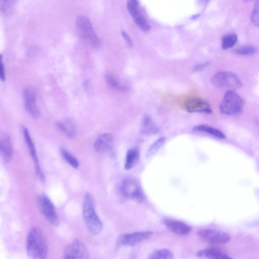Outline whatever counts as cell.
Instances as JSON below:
<instances>
[{
  "mask_svg": "<svg viewBox=\"0 0 259 259\" xmlns=\"http://www.w3.org/2000/svg\"><path fill=\"white\" fill-rule=\"evenodd\" d=\"M82 210L83 219L89 232L93 235H98L102 230L103 224L96 213L94 198L89 193L84 196Z\"/></svg>",
  "mask_w": 259,
  "mask_h": 259,
  "instance_id": "1",
  "label": "cell"
},
{
  "mask_svg": "<svg viewBox=\"0 0 259 259\" xmlns=\"http://www.w3.org/2000/svg\"><path fill=\"white\" fill-rule=\"evenodd\" d=\"M27 250L32 258L43 259L47 257L48 247L42 231L38 227L32 228L27 242Z\"/></svg>",
  "mask_w": 259,
  "mask_h": 259,
  "instance_id": "2",
  "label": "cell"
},
{
  "mask_svg": "<svg viewBox=\"0 0 259 259\" xmlns=\"http://www.w3.org/2000/svg\"><path fill=\"white\" fill-rule=\"evenodd\" d=\"M120 191L126 199L138 203H142L145 200V194L139 181L136 178L128 177L123 180Z\"/></svg>",
  "mask_w": 259,
  "mask_h": 259,
  "instance_id": "3",
  "label": "cell"
},
{
  "mask_svg": "<svg viewBox=\"0 0 259 259\" xmlns=\"http://www.w3.org/2000/svg\"><path fill=\"white\" fill-rule=\"evenodd\" d=\"M76 27L80 36L87 44L95 48L100 46V41L87 17L79 16L76 20Z\"/></svg>",
  "mask_w": 259,
  "mask_h": 259,
  "instance_id": "4",
  "label": "cell"
},
{
  "mask_svg": "<svg viewBox=\"0 0 259 259\" xmlns=\"http://www.w3.org/2000/svg\"><path fill=\"white\" fill-rule=\"evenodd\" d=\"M244 105L242 98L233 91H227L220 105L221 112L225 114L234 115L240 113Z\"/></svg>",
  "mask_w": 259,
  "mask_h": 259,
  "instance_id": "5",
  "label": "cell"
},
{
  "mask_svg": "<svg viewBox=\"0 0 259 259\" xmlns=\"http://www.w3.org/2000/svg\"><path fill=\"white\" fill-rule=\"evenodd\" d=\"M212 83L216 87L230 89H237L242 86L239 78L229 72L217 73L213 77Z\"/></svg>",
  "mask_w": 259,
  "mask_h": 259,
  "instance_id": "6",
  "label": "cell"
},
{
  "mask_svg": "<svg viewBox=\"0 0 259 259\" xmlns=\"http://www.w3.org/2000/svg\"><path fill=\"white\" fill-rule=\"evenodd\" d=\"M38 202L41 212L47 221L51 225L58 226L59 220L55 206L46 194H40Z\"/></svg>",
  "mask_w": 259,
  "mask_h": 259,
  "instance_id": "7",
  "label": "cell"
},
{
  "mask_svg": "<svg viewBox=\"0 0 259 259\" xmlns=\"http://www.w3.org/2000/svg\"><path fill=\"white\" fill-rule=\"evenodd\" d=\"M198 235L203 240L216 244H225L230 239L228 233L214 229L201 230L198 232Z\"/></svg>",
  "mask_w": 259,
  "mask_h": 259,
  "instance_id": "8",
  "label": "cell"
},
{
  "mask_svg": "<svg viewBox=\"0 0 259 259\" xmlns=\"http://www.w3.org/2000/svg\"><path fill=\"white\" fill-rule=\"evenodd\" d=\"M152 235L150 231L125 233L119 236L117 243L120 245L134 246L150 238Z\"/></svg>",
  "mask_w": 259,
  "mask_h": 259,
  "instance_id": "9",
  "label": "cell"
},
{
  "mask_svg": "<svg viewBox=\"0 0 259 259\" xmlns=\"http://www.w3.org/2000/svg\"><path fill=\"white\" fill-rule=\"evenodd\" d=\"M63 257L86 259L89 258V253L85 245L80 241L76 240L65 249Z\"/></svg>",
  "mask_w": 259,
  "mask_h": 259,
  "instance_id": "10",
  "label": "cell"
},
{
  "mask_svg": "<svg viewBox=\"0 0 259 259\" xmlns=\"http://www.w3.org/2000/svg\"><path fill=\"white\" fill-rule=\"evenodd\" d=\"M186 110L191 113L203 112L211 113L212 110L209 103L206 101L198 98H189L184 103Z\"/></svg>",
  "mask_w": 259,
  "mask_h": 259,
  "instance_id": "11",
  "label": "cell"
},
{
  "mask_svg": "<svg viewBox=\"0 0 259 259\" xmlns=\"http://www.w3.org/2000/svg\"><path fill=\"white\" fill-rule=\"evenodd\" d=\"M22 132L25 139L26 143L30 150L31 157L34 163L36 173L38 177L42 181H43L44 179V176L40 168V163L36 153V150L34 143L31 137L28 130L26 127H22Z\"/></svg>",
  "mask_w": 259,
  "mask_h": 259,
  "instance_id": "12",
  "label": "cell"
},
{
  "mask_svg": "<svg viewBox=\"0 0 259 259\" xmlns=\"http://www.w3.org/2000/svg\"><path fill=\"white\" fill-rule=\"evenodd\" d=\"M24 96L27 111L34 118H38L40 116V112L36 105V96L34 90L31 88H27L24 91Z\"/></svg>",
  "mask_w": 259,
  "mask_h": 259,
  "instance_id": "13",
  "label": "cell"
},
{
  "mask_svg": "<svg viewBox=\"0 0 259 259\" xmlns=\"http://www.w3.org/2000/svg\"><path fill=\"white\" fill-rule=\"evenodd\" d=\"M162 223L171 232L178 235H188L191 231L190 226L179 221L165 219Z\"/></svg>",
  "mask_w": 259,
  "mask_h": 259,
  "instance_id": "14",
  "label": "cell"
},
{
  "mask_svg": "<svg viewBox=\"0 0 259 259\" xmlns=\"http://www.w3.org/2000/svg\"><path fill=\"white\" fill-rule=\"evenodd\" d=\"M114 139L110 134H103L99 136L94 143L95 150L98 153H104L113 148Z\"/></svg>",
  "mask_w": 259,
  "mask_h": 259,
  "instance_id": "15",
  "label": "cell"
},
{
  "mask_svg": "<svg viewBox=\"0 0 259 259\" xmlns=\"http://www.w3.org/2000/svg\"><path fill=\"white\" fill-rule=\"evenodd\" d=\"M0 152L3 160L6 163H10L14 155V150L10 136L5 134L0 141Z\"/></svg>",
  "mask_w": 259,
  "mask_h": 259,
  "instance_id": "16",
  "label": "cell"
},
{
  "mask_svg": "<svg viewBox=\"0 0 259 259\" xmlns=\"http://www.w3.org/2000/svg\"><path fill=\"white\" fill-rule=\"evenodd\" d=\"M59 131L67 137L72 139L76 135V128L74 122L70 119H63L57 123Z\"/></svg>",
  "mask_w": 259,
  "mask_h": 259,
  "instance_id": "17",
  "label": "cell"
},
{
  "mask_svg": "<svg viewBox=\"0 0 259 259\" xmlns=\"http://www.w3.org/2000/svg\"><path fill=\"white\" fill-rule=\"evenodd\" d=\"M141 132L145 135L152 136L158 134L159 129L151 116L147 115L143 119Z\"/></svg>",
  "mask_w": 259,
  "mask_h": 259,
  "instance_id": "18",
  "label": "cell"
},
{
  "mask_svg": "<svg viewBox=\"0 0 259 259\" xmlns=\"http://www.w3.org/2000/svg\"><path fill=\"white\" fill-rule=\"evenodd\" d=\"M198 256L211 259H230L227 254L223 251L216 248H207L202 249L198 253Z\"/></svg>",
  "mask_w": 259,
  "mask_h": 259,
  "instance_id": "19",
  "label": "cell"
},
{
  "mask_svg": "<svg viewBox=\"0 0 259 259\" xmlns=\"http://www.w3.org/2000/svg\"><path fill=\"white\" fill-rule=\"evenodd\" d=\"M140 156V151L133 148L127 151L125 159L124 169L129 170L133 169L138 163Z\"/></svg>",
  "mask_w": 259,
  "mask_h": 259,
  "instance_id": "20",
  "label": "cell"
},
{
  "mask_svg": "<svg viewBox=\"0 0 259 259\" xmlns=\"http://www.w3.org/2000/svg\"><path fill=\"white\" fill-rule=\"evenodd\" d=\"M126 7L129 14L135 19L137 25L146 21L144 17L141 14L139 10L138 4L135 0H128Z\"/></svg>",
  "mask_w": 259,
  "mask_h": 259,
  "instance_id": "21",
  "label": "cell"
},
{
  "mask_svg": "<svg viewBox=\"0 0 259 259\" xmlns=\"http://www.w3.org/2000/svg\"><path fill=\"white\" fill-rule=\"evenodd\" d=\"M193 131L196 132H202L208 134L214 137L220 139H225L226 137L224 134L219 130L208 125H199L194 127Z\"/></svg>",
  "mask_w": 259,
  "mask_h": 259,
  "instance_id": "22",
  "label": "cell"
},
{
  "mask_svg": "<svg viewBox=\"0 0 259 259\" xmlns=\"http://www.w3.org/2000/svg\"><path fill=\"white\" fill-rule=\"evenodd\" d=\"M17 0H0V11L5 17H9L14 13Z\"/></svg>",
  "mask_w": 259,
  "mask_h": 259,
  "instance_id": "23",
  "label": "cell"
},
{
  "mask_svg": "<svg viewBox=\"0 0 259 259\" xmlns=\"http://www.w3.org/2000/svg\"><path fill=\"white\" fill-rule=\"evenodd\" d=\"M105 80L108 85L115 90L124 92L127 89L126 87L121 84L114 76L110 74L106 75Z\"/></svg>",
  "mask_w": 259,
  "mask_h": 259,
  "instance_id": "24",
  "label": "cell"
},
{
  "mask_svg": "<svg viewBox=\"0 0 259 259\" xmlns=\"http://www.w3.org/2000/svg\"><path fill=\"white\" fill-rule=\"evenodd\" d=\"M174 257V253L171 250L168 249H162L151 253L149 258L172 259Z\"/></svg>",
  "mask_w": 259,
  "mask_h": 259,
  "instance_id": "25",
  "label": "cell"
},
{
  "mask_svg": "<svg viewBox=\"0 0 259 259\" xmlns=\"http://www.w3.org/2000/svg\"><path fill=\"white\" fill-rule=\"evenodd\" d=\"M60 153L65 161L70 164L73 168L78 169L79 167L78 160L69 152L64 149H61Z\"/></svg>",
  "mask_w": 259,
  "mask_h": 259,
  "instance_id": "26",
  "label": "cell"
},
{
  "mask_svg": "<svg viewBox=\"0 0 259 259\" xmlns=\"http://www.w3.org/2000/svg\"><path fill=\"white\" fill-rule=\"evenodd\" d=\"M166 141L165 138H161L156 141L148 149L146 156L148 158L153 157L161 148Z\"/></svg>",
  "mask_w": 259,
  "mask_h": 259,
  "instance_id": "27",
  "label": "cell"
},
{
  "mask_svg": "<svg viewBox=\"0 0 259 259\" xmlns=\"http://www.w3.org/2000/svg\"><path fill=\"white\" fill-rule=\"evenodd\" d=\"M237 41V36L235 34H228L223 37L222 46L223 49H228L233 47Z\"/></svg>",
  "mask_w": 259,
  "mask_h": 259,
  "instance_id": "28",
  "label": "cell"
},
{
  "mask_svg": "<svg viewBox=\"0 0 259 259\" xmlns=\"http://www.w3.org/2000/svg\"><path fill=\"white\" fill-rule=\"evenodd\" d=\"M235 52L240 55H251L257 52V48L254 46H245L237 48Z\"/></svg>",
  "mask_w": 259,
  "mask_h": 259,
  "instance_id": "29",
  "label": "cell"
},
{
  "mask_svg": "<svg viewBox=\"0 0 259 259\" xmlns=\"http://www.w3.org/2000/svg\"><path fill=\"white\" fill-rule=\"evenodd\" d=\"M251 21L254 26L259 27V0L254 6L251 15Z\"/></svg>",
  "mask_w": 259,
  "mask_h": 259,
  "instance_id": "30",
  "label": "cell"
},
{
  "mask_svg": "<svg viewBox=\"0 0 259 259\" xmlns=\"http://www.w3.org/2000/svg\"><path fill=\"white\" fill-rule=\"evenodd\" d=\"M208 63H204L198 64V65H197V66L196 67H194V68L192 70V72H198L201 71L202 70H203L204 68L207 67L208 66Z\"/></svg>",
  "mask_w": 259,
  "mask_h": 259,
  "instance_id": "31",
  "label": "cell"
},
{
  "mask_svg": "<svg viewBox=\"0 0 259 259\" xmlns=\"http://www.w3.org/2000/svg\"><path fill=\"white\" fill-rule=\"evenodd\" d=\"M0 78H1L3 82H5L6 79V70L3 61H2L1 69H0Z\"/></svg>",
  "mask_w": 259,
  "mask_h": 259,
  "instance_id": "32",
  "label": "cell"
},
{
  "mask_svg": "<svg viewBox=\"0 0 259 259\" xmlns=\"http://www.w3.org/2000/svg\"><path fill=\"white\" fill-rule=\"evenodd\" d=\"M122 35L128 46L131 47H133V42L131 38H130L124 32H122Z\"/></svg>",
  "mask_w": 259,
  "mask_h": 259,
  "instance_id": "33",
  "label": "cell"
},
{
  "mask_svg": "<svg viewBox=\"0 0 259 259\" xmlns=\"http://www.w3.org/2000/svg\"><path fill=\"white\" fill-rule=\"evenodd\" d=\"M246 1H247V2H251V1H252V0H246Z\"/></svg>",
  "mask_w": 259,
  "mask_h": 259,
  "instance_id": "34",
  "label": "cell"
},
{
  "mask_svg": "<svg viewBox=\"0 0 259 259\" xmlns=\"http://www.w3.org/2000/svg\"><path fill=\"white\" fill-rule=\"evenodd\" d=\"M206 1H208V0H206Z\"/></svg>",
  "mask_w": 259,
  "mask_h": 259,
  "instance_id": "35",
  "label": "cell"
}]
</instances>
